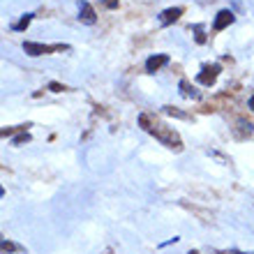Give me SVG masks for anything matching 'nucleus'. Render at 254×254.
I'll list each match as a JSON object with an SVG mask.
<instances>
[{"mask_svg": "<svg viewBox=\"0 0 254 254\" xmlns=\"http://www.w3.org/2000/svg\"><path fill=\"white\" fill-rule=\"evenodd\" d=\"M139 123H141V127H143L146 132L155 134V136H157L162 143H167L169 148H181V139H178V134H176L171 127L162 125V123H157V121H150V116L148 114H141Z\"/></svg>", "mask_w": 254, "mask_h": 254, "instance_id": "1", "label": "nucleus"}, {"mask_svg": "<svg viewBox=\"0 0 254 254\" xmlns=\"http://www.w3.org/2000/svg\"><path fill=\"white\" fill-rule=\"evenodd\" d=\"M69 49L67 44H40V42H23V51L28 56H44V54H54V51H65Z\"/></svg>", "mask_w": 254, "mask_h": 254, "instance_id": "2", "label": "nucleus"}, {"mask_svg": "<svg viewBox=\"0 0 254 254\" xmlns=\"http://www.w3.org/2000/svg\"><path fill=\"white\" fill-rule=\"evenodd\" d=\"M217 76H220V65H203L196 81H199L201 86H213L215 81H217Z\"/></svg>", "mask_w": 254, "mask_h": 254, "instance_id": "3", "label": "nucleus"}, {"mask_svg": "<svg viewBox=\"0 0 254 254\" xmlns=\"http://www.w3.org/2000/svg\"><path fill=\"white\" fill-rule=\"evenodd\" d=\"M234 12H229V9H222V12H217V16H215L213 21V30L215 33H220V30H224V28H229L231 23H234Z\"/></svg>", "mask_w": 254, "mask_h": 254, "instance_id": "4", "label": "nucleus"}, {"mask_svg": "<svg viewBox=\"0 0 254 254\" xmlns=\"http://www.w3.org/2000/svg\"><path fill=\"white\" fill-rule=\"evenodd\" d=\"M79 19L83 21V23H88V26H93L95 21H97V14H95L93 5L86 2V0H81L79 2Z\"/></svg>", "mask_w": 254, "mask_h": 254, "instance_id": "5", "label": "nucleus"}, {"mask_svg": "<svg viewBox=\"0 0 254 254\" xmlns=\"http://www.w3.org/2000/svg\"><path fill=\"white\" fill-rule=\"evenodd\" d=\"M183 7H171V9H164V12L160 14V23L162 26H171V23H176V21L183 16Z\"/></svg>", "mask_w": 254, "mask_h": 254, "instance_id": "6", "label": "nucleus"}, {"mask_svg": "<svg viewBox=\"0 0 254 254\" xmlns=\"http://www.w3.org/2000/svg\"><path fill=\"white\" fill-rule=\"evenodd\" d=\"M169 63V56L167 54H157V56H150L146 61V72H150V74H155L160 67H164Z\"/></svg>", "mask_w": 254, "mask_h": 254, "instance_id": "7", "label": "nucleus"}, {"mask_svg": "<svg viewBox=\"0 0 254 254\" xmlns=\"http://www.w3.org/2000/svg\"><path fill=\"white\" fill-rule=\"evenodd\" d=\"M181 95H183V97H192V100H196V97H199V93H196V90H194V88L190 86V81H188V79H183V81H181Z\"/></svg>", "mask_w": 254, "mask_h": 254, "instance_id": "8", "label": "nucleus"}, {"mask_svg": "<svg viewBox=\"0 0 254 254\" xmlns=\"http://www.w3.org/2000/svg\"><path fill=\"white\" fill-rule=\"evenodd\" d=\"M30 21H33V14H26L19 23H14V30H26V28L30 26Z\"/></svg>", "mask_w": 254, "mask_h": 254, "instance_id": "9", "label": "nucleus"}, {"mask_svg": "<svg viewBox=\"0 0 254 254\" xmlns=\"http://www.w3.org/2000/svg\"><path fill=\"white\" fill-rule=\"evenodd\" d=\"M164 114L176 116V118H188V116L183 114V111H178V109H174V107H164Z\"/></svg>", "mask_w": 254, "mask_h": 254, "instance_id": "10", "label": "nucleus"}, {"mask_svg": "<svg viewBox=\"0 0 254 254\" xmlns=\"http://www.w3.org/2000/svg\"><path fill=\"white\" fill-rule=\"evenodd\" d=\"M28 141H30V134L21 132L19 136H16V139H14V143H16V146H21V143H28Z\"/></svg>", "mask_w": 254, "mask_h": 254, "instance_id": "11", "label": "nucleus"}, {"mask_svg": "<svg viewBox=\"0 0 254 254\" xmlns=\"http://www.w3.org/2000/svg\"><path fill=\"white\" fill-rule=\"evenodd\" d=\"M194 33H196V42H199V44H203V42H206V35H203L201 26H194Z\"/></svg>", "mask_w": 254, "mask_h": 254, "instance_id": "12", "label": "nucleus"}, {"mask_svg": "<svg viewBox=\"0 0 254 254\" xmlns=\"http://www.w3.org/2000/svg\"><path fill=\"white\" fill-rule=\"evenodd\" d=\"M14 250H19L14 243H9V241H2V252H14Z\"/></svg>", "mask_w": 254, "mask_h": 254, "instance_id": "13", "label": "nucleus"}, {"mask_svg": "<svg viewBox=\"0 0 254 254\" xmlns=\"http://www.w3.org/2000/svg\"><path fill=\"white\" fill-rule=\"evenodd\" d=\"M49 90H54V93H63V90H65V86H61V83H49Z\"/></svg>", "mask_w": 254, "mask_h": 254, "instance_id": "14", "label": "nucleus"}, {"mask_svg": "<svg viewBox=\"0 0 254 254\" xmlns=\"http://www.w3.org/2000/svg\"><path fill=\"white\" fill-rule=\"evenodd\" d=\"M104 5H107L109 9H114V7H118V0H104Z\"/></svg>", "mask_w": 254, "mask_h": 254, "instance_id": "15", "label": "nucleus"}, {"mask_svg": "<svg viewBox=\"0 0 254 254\" xmlns=\"http://www.w3.org/2000/svg\"><path fill=\"white\" fill-rule=\"evenodd\" d=\"M250 109H252V111H254V95H252V97H250Z\"/></svg>", "mask_w": 254, "mask_h": 254, "instance_id": "16", "label": "nucleus"}, {"mask_svg": "<svg viewBox=\"0 0 254 254\" xmlns=\"http://www.w3.org/2000/svg\"><path fill=\"white\" fill-rule=\"evenodd\" d=\"M229 254H245V252H236V250H231V252H229Z\"/></svg>", "mask_w": 254, "mask_h": 254, "instance_id": "17", "label": "nucleus"}, {"mask_svg": "<svg viewBox=\"0 0 254 254\" xmlns=\"http://www.w3.org/2000/svg\"><path fill=\"white\" fill-rule=\"evenodd\" d=\"M190 254H199V252H190Z\"/></svg>", "mask_w": 254, "mask_h": 254, "instance_id": "18", "label": "nucleus"}]
</instances>
